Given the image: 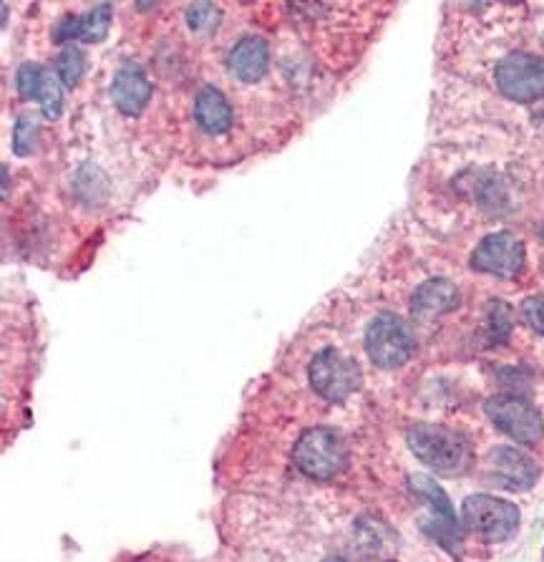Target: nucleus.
I'll list each match as a JSON object with an SVG mask.
<instances>
[{"label":"nucleus","mask_w":544,"mask_h":562,"mask_svg":"<svg viewBox=\"0 0 544 562\" xmlns=\"http://www.w3.org/2000/svg\"><path fill=\"white\" fill-rule=\"evenodd\" d=\"M406 442L421 464L446 477L461 474L469 464V442L441 424H414L406 431Z\"/></svg>","instance_id":"nucleus-1"},{"label":"nucleus","mask_w":544,"mask_h":562,"mask_svg":"<svg viewBox=\"0 0 544 562\" xmlns=\"http://www.w3.org/2000/svg\"><path fill=\"white\" fill-rule=\"evenodd\" d=\"M293 462L305 477L325 482V479H333L346 467V444H343L338 431L318 426V429H310L300 436L293 449Z\"/></svg>","instance_id":"nucleus-2"},{"label":"nucleus","mask_w":544,"mask_h":562,"mask_svg":"<svg viewBox=\"0 0 544 562\" xmlns=\"http://www.w3.org/2000/svg\"><path fill=\"white\" fill-rule=\"evenodd\" d=\"M464 525L487 542H507L519 530V507L494 494H471L461 505Z\"/></svg>","instance_id":"nucleus-3"},{"label":"nucleus","mask_w":544,"mask_h":562,"mask_svg":"<svg viewBox=\"0 0 544 562\" xmlns=\"http://www.w3.org/2000/svg\"><path fill=\"white\" fill-rule=\"evenodd\" d=\"M414 348V331L408 328L403 318L393 316V313H381L368 323L366 353L383 371H393V368L408 363V358L414 356Z\"/></svg>","instance_id":"nucleus-4"},{"label":"nucleus","mask_w":544,"mask_h":562,"mask_svg":"<svg viewBox=\"0 0 544 562\" xmlns=\"http://www.w3.org/2000/svg\"><path fill=\"white\" fill-rule=\"evenodd\" d=\"M484 411L492 419L502 434H507L512 442L517 444H532L542 442L544 436V421L542 414L529 404L527 399L514 394H499L484 404Z\"/></svg>","instance_id":"nucleus-5"},{"label":"nucleus","mask_w":544,"mask_h":562,"mask_svg":"<svg viewBox=\"0 0 544 562\" xmlns=\"http://www.w3.org/2000/svg\"><path fill=\"white\" fill-rule=\"evenodd\" d=\"M494 81L502 96L517 104H532L544 96V58L532 53H509L499 61Z\"/></svg>","instance_id":"nucleus-6"},{"label":"nucleus","mask_w":544,"mask_h":562,"mask_svg":"<svg viewBox=\"0 0 544 562\" xmlns=\"http://www.w3.org/2000/svg\"><path fill=\"white\" fill-rule=\"evenodd\" d=\"M310 384L325 401L340 404L361 386V368L346 353L325 348L310 363Z\"/></svg>","instance_id":"nucleus-7"},{"label":"nucleus","mask_w":544,"mask_h":562,"mask_svg":"<svg viewBox=\"0 0 544 562\" xmlns=\"http://www.w3.org/2000/svg\"><path fill=\"white\" fill-rule=\"evenodd\" d=\"M527 265V247L512 232H494L484 237L471 253V268L476 273L512 280Z\"/></svg>","instance_id":"nucleus-8"},{"label":"nucleus","mask_w":544,"mask_h":562,"mask_svg":"<svg viewBox=\"0 0 544 562\" xmlns=\"http://www.w3.org/2000/svg\"><path fill=\"white\" fill-rule=\"evenodd\" d=\"M408 484H411V492L429 507L431 512L429 532L441 542V545L451 550V545H456V542L461 540V530H459V520H456L454 505L449 502L446 492L434 482V479L426 477V474H414V477L408 479Z\"/></svg>","instance_id":"nucleus-9"},{"label":"nucleus","mask_w":544,"mask_h":562,"mask_svg":"<svg viewBox=\"0 0 544 562\" xmlns=\"http://www.w3.org/2000/svg\"><path fill=\"white\" fill-rule=\"evenodd\" d=\"M487 477L497 487L512 492H527L539 477V467L532 457L514 447H497L487 454Z\"/></svg>","instance_id":"nucleus-10"},{"label":"nucleus","mask_w":544,"mask_h":562,"mask_svg":"<svg viewBox=\"0 0 544 562\" xmlns=\"http://www.w3.org/2000/svg\"><path fill=\"white\" fill-rule=\"evenodd\" d=\"M111 99L126 116H139L152 99V84L139 64H124L111 81Z\"/></svg>","instance_id":"nucleus-11"},{"label":"nucleus","mask_w":544,"mask_h":562,"mask_svg":"<svg viewBox=\"0 0 544 562\" xmlns=\"http://www.w3.org/2000/svg\"><path fill=\"white\" fill-rule=\"evenodd\" d=\"M111 21H114V8L109 3L91 8L84 16H68L58 21L53 28V41L68 43V41H84V43H101L111 31Z\"/></svg>","instance_id":"nucleus-12"},{"label":"nucleus","mask_w":544,"mask_h":562,"mask_svg":"<svg viewBox=\"0 0 544 562\" xmlns=\"http://www.w3.org/2000/svg\"><path fill=\"white\" fill-rule=\"evenodd\" d=\"M461 293L451 280L446 278H434L426 280L419 290L414 293L411 300V313H414L416 321L426 323L434 321V318L451 313V310L459 308Z\"/></svg>","instance_id":"nucleus-13"},{"label":"nucleus","mask_w":544,"mask_h":562,"mask_svg":"<svg viewBox=\"0 0 544 562\" xmlns=\"http://www.w3.org/2000/svg\"><path fill=\"white\" fill-rule=\"evenodd\" d=\"M230 64L232 76L242 84H257L265 79L267 69H270V48L267 41H262L260 36H247L242 41H237V46L230 51Z\"/></svg>","instance_id":"nucleus-14"},{"label":"nucleus","mask_w":544,"mask_h":562,"mask_svg":"<svg viewBox=\"0 0 544 562\" xmlns=\"http://www.w3.org/2000/svg\"><path fill=\"white\" fill-rule=\"evenodd\" d=\"M194 119L207 134H225L232 127V106L227 96L215 86H204L194 99Z\"/></svg>","instance_id":"nucleus-15"},{"label":"nucleus","mask_w":544,"mask_h":562,"mask_svg":"<svg viewBox=\"0 0 544 562\" xmlns=\"http://www.w3.org/2000/svg\"><path fill=\"white\" fill-rule=\"evenodd\" d=\"M53 74L48 69H43L41 64H23L16 74V89L23 99L41 101L43 91L51 84Z\"/></svg>","instance_id":"nucleus-16"},{"label":"nucleus","mask_w":544,"mask_h":562,"mask_svg":"<svg viewBox=\"0 0 544 562\" xmlns=\"http://www.w3.org/2000/svg\"><path fill=\"white\" fill-rule=\"evenodd\" d=\"M187 18V28L192 33H212L222 21V11L212 0H194L192 6L184 13Z\"/></svg>","instance_id":"nucleus-17"},{"label":"nucleus","mask_w":544,"mask_h":562,"mask_svg":"<svg viewBox=\"0 0 544 562\" xmlns=\"http://www.w3.org/2000/svg\"><path fill=\"white\" fill-rule=\"evenodd\" d=\"M38 137H41V129H38L36 116L21 114L13 127V152L18 157H28V154L36 152Z\"/></svg>","instance_id":"nucleus-18"},{"label":"nucleus","mask_w":544,"mask_h":562,"mask_svg":"<svg viewBox=\"0 0 544 562\" xmlns=\"http://www.w3.org/2000/svg\"><path fill=\"white\" fill-rule=\"evenodd\" d=\"M84 53L79 51V48L68 46L63 48L61 56H58V64H56V74L58 79H61V84L66 86V89H74L76 84L81 81V76H84Z\"/></svg>","instance_id":"nucleus-19"},{"label":"nucleus","mask_w":544,"mask_h":562,"mask_svg":"<svg viewBox=\"0 0 544 562\" xmlns=\"http://www.w3.org/2000/svg\"><path fill=\"white\" fill-rule=\"evenodd\" d=\"M489 333H492V341H507L509 333H512V310L504 300H492V308H489Z\"/></svg>","instance_id":"nucleus-20"},{"label":"nucleus","mask_w":544,"mask_h":562,"mask_svg":"<svg viewBox=\"0 0 544 562\" xmlns=\"http://www.w3.org/2000/svg\"><path fill=\"white\" fill-rule=\"evenodd\" d=\"M61 86L63 84H61V79H58V74H53L51 84H48V89L43 91V96H41V111L48 121H58L63 114Z\"/></svg>","instance_id":"nucleus-21"},{"label":"nucleus","mask_w":544,"mask_h":562,"mask_svg":"<svg viewBox=\"0 0 544 562\" xmlns=\"http://www.w3.org/2000/svg\"><path fill=\"white\" fill-rule=\"evenodd\" d=\"M522 316L529 323L532 331H537L539 336H544V298L542 295H534L522 303Z\"/></svg>","instance_id":"nucleus-22"},{"label":"nucleus","mask_w":544,"mask_h":562,"mask_svg":"<svg viewBox=\"0 0 544 562\" xmlns=\"http://www.w3.org/2000/svg\"><path fill=\"white\" fill-rule=\"evenodd\" d=\"M154 3H157V0H136V8H139V11H149V8H154Z\"/></svg>","instance_id":"nucleus-23"},{"label":"nucleus","mask_w":544,"mask_h":562,"mask_svg":"<svg viewBox=\"0 0 544 562\" xmlns=\"http://www.w3.org/2000/svg\"><path fill=\"white\" fill-rule=\"evenodd\" d=\"M8 197V164H3V200Z\"/></svg>","instance_id":"nucleus-24"},{"label":"nucleus","mask_w":544,"mask_h":562,"mask_svg":"<svg viewBox=\"0 0 544 562\" xmlns=\"http://www.w3.org/2000/svg\"><path fill=\"white\" fill-rule=\"evenodd\" d=\"M539 237H542V240H544V225L539 227Z\"/></svg>","instance_id":"nucleus-25"},{"label":"nucleus","mask_w":544,"mask_h":562,"mask_svg":"<svg viewBox=\"0 0 544 562\" xmlns=\"http://www.w3.org/2000/svg\"><path fill=\"white\" fill-rule=\"evenodd\" d=\"M542 43H544V33H542Z\"/></svg>","instance_id":"nucleus-26"}]
</instances>
